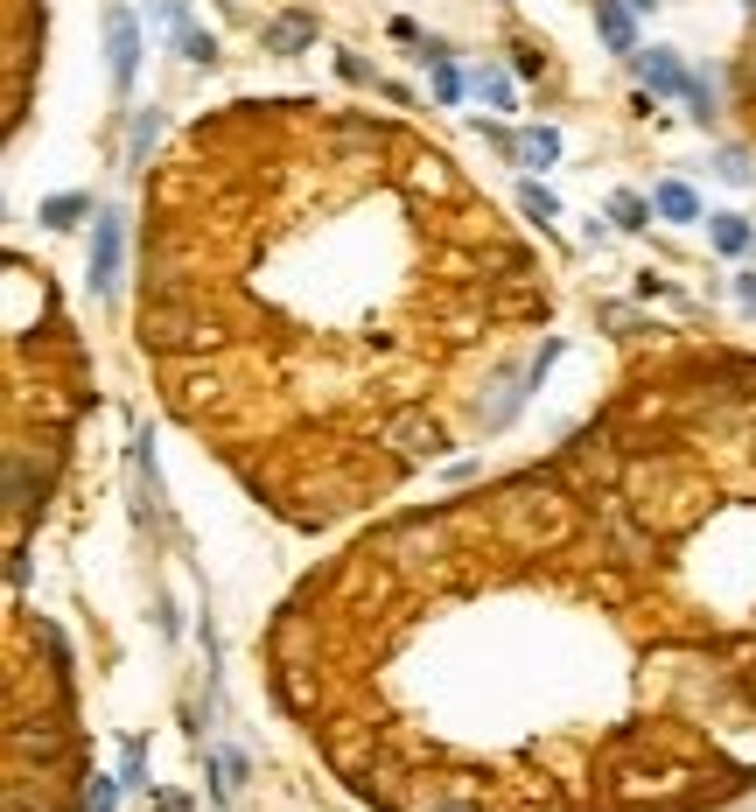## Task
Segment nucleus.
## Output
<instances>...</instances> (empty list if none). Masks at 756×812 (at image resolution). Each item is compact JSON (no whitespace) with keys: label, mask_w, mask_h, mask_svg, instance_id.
Segmentation results:
<instances>
[{"label":"nucleus","mask_w":756,"mask_h":812,"mask_svg":"<svg viewBox=\"0 0 756 812\" xmlns=\"http://www.w3.org/2000/svg\"><path fill=\"white\" fill-rule=\"evenodd\" d=\"M120 259H126V218L99 211V218H91V294L120 288Z\"/></svg>","instance_id":"1"},{"label":"nucleus","mask_w":756,"mask_h":812,"mask_svg":"<svg viewBox=\"0 0 756 812\" xmlns=\"http://www.w3.org/2000/svg\"><path fill=\"white\" fill-rule=\"evenodd\" d=\"M105 49H112V91H134V70H141V22L126 0L105 8Z\"/></svg>","instance_id":"2"},{"label":"nucleus","mask_w":756,"mask_h":812,"mask_svg":"<svg viewBox=\"0 0 756 812\" xmlns=\"http://www.w3.org/2000/svg\"><path fill=\"white\" fill-rule=\"evenodd\" d=\"M141 336H147V344H155V351H182V344H218V323H211V315H176V309H147L141 315Z\"/></svg>","instance_id":"3"},{"label":"nucleus","mask_w":756,"mask_h":812,"mask_svg":"<svg viewBox=\"0 0 756 812\" xmlns=\"http://www.w3.org/2000/svg\"><path fill=\"white\" fill-rule=\"evenodd\" d=\"M386 442L400 448V456H442L448 448V427L434 421V413L421 407H407V413H392V427H386Z\"/></svg>","instance_id":"4"},{"label":"nucleus","mask_w":756,"mask_h":812,"mask_svg":"<svg viewBox=\"0 0 756 812\" xmlns=\"http://www.w3.org/2000/svg\"><path fill=\"white\" fill-rule=\"evenodd\" d=\"M631 64H637V78H645V91H658V99H687L693 91V70L679 64L672 49H637Z\"/></svg>","instance_id":"5"},{"label":"nucleus","mask_w":756,"mask_h":812,"mask_svg":"<svg viewBox=\"0 0 756 812\" xmlns=\"http://www.w3.org/2000/svg\"><path fill=\"white\" fill-rule=\"evenodd\" d=\"M301 43H315V14H288V22L267 29V49H274V56H288V49H301Z\"/></svg>","instance_id":"6"},{"label":"nucleus","mask_w":756,"mask_h":812,"mask_svg":"<svg viewBox=\"0 0 756 812\" xmlns=\"http://www.w3.org/2000/svg\"><path fill=\"white\" fill-rule=\"evenodd\" d=\"M596 29H602V43H610V49H623V56L637 49V35H631V14H623L616 0H602V8H596Z\"/></svg>","instance_id":"7"},{"label":"nucleus","mask_w":756,"mask_h":812,"mask_svg":"<svg viewBox=\"0 0 756 812\" xmlns=\"http://www.w3.org/2000/svg\"><path fill=\"white\" fill-rule=\"evenodd\" d=\"M658 218H672V224H693V218H701V203H693V190H687V182H658Z\"/></svg>","instance_id":"8"},{"label":"nucleus","mask_w":756,"mask_h":812,"mask_svg":"<svg viewBox=\"0 0 756 812\" xmlns=\"http://www.w3.org/2000/svg\"><path fill=\"white\" fill-rule=\"evenodd\" d=\"M708 224H714V253H729V259L749 253V224L743 218H708Z\"/></svg>","instance_id":"9"},{"label":"nucleus","mask_w":756,"mask_h":812,"mask_svg":"<svg viewBox=\"0 0 756 812\" xmlns=\"http://www.w3.org/2000/svg\"><path fill=\"white\" fill-rule=\"evenodd\" d=\"M85 211H91V197H49L43 203V224H49V232H70Z\"/></svg>","instance_id":"10"},{"label":"nucleus","mask_w":756,"mask_h":812,"mask_svg":"<svg viewBox=\"0 0 756 812\" xmlns=\"http://www.w3.org/2000/svg\"><path fill=\"white\" fill-rule=\"evenodd\" d=\"M519 155H525V162H533V168H546V162H554V155H560V134H554V126H533V134H525V141H519Z\"/></svg>","instance_id":"11"},{"label":"nucleus","mask_w":756,"mask_h":812,"mask_svg":"<svg viewBox=\"0 0 756 812\" xmlns=\"http://www.w3.org/2000/svg\"><path fill=\"white\" fill-rule=\"evenodd\" d=\"M658 211V203H645V197H631V190H623V197H610V218L623 224V232H637V224H645Z\"/></svg>","instance_id":"12"},{"label":"nucleus","mask_w":756,"mask_h":812,"mask_svg":"<svg viewBox=\"0 0 756 812\" xmlns=\"http://www.w3.org/2000/svg\"><path fill=\"white\" fill-rule=\"evenodd\" d=\"M176 49L189 56V64H211V56H218V35H211V29H182Z\"/></svg>","instance_id":"13"},{"label":"nucleus","mask_w":756,"mask_h":812,"mask_svg":"<svg viewBox=\"0 0 756 812\" xmlns=\"http://www.w3.org/2000/svg\"><path fill=\"white\" fill-rule=\"evenodd\" d=\"M162 134V112L155 105H147V112H134V141H126V155H134V162H147V141H155Z\"/></svg>","instance_id":"14"},{"label":"nucleus","mask_w":756,"mask_h":812,"mask_svg":"<svg viewBox=\"0 0 756 812\" xmlns=\"http://www.w3.org/2000/svg\"><path fill=\"white\" fill-rule=\"evenodd\" d=\"M519 203H525V218H540V224H554V218H560L554 190H540V182H525V190H519Z\"/></svg>","instance_id":"15"},{"label":"nucleus","mask_w":756,"mask_h":812,"mask_svg":"<svg viewBox=\"0 0 756 812\" xmlns=\"http://www.w3.org/2000/svg\"><path fill=\"white\" fill-rule=\"evenodd\" d=\"M218 799H238V785H245V757H238V749H218Z\"/></svg>","instance_id":"16"},{"label":"nucleus","mask_w":756,"mask_h":812,"mask_svg":"<svg viewBox=\"0 0 756 812\" xmlns=\"http://www.w3.org/2000/svg\"><path fill=\"white\" fill-rule=\"evenodd\" d=\"M477 91H483L498 112H512V78H504V70H477Z\"/></svg>","instance_id":"17"},{"label":"nucleus","mask_w":756,"mask_h":812,"mask_svg":"<svg viewBox=\"0 0 756 812\" xmlns=\"http://www.w3.org/2000/svg\"><path fill=\"white\" fill-rule=\"evenodd\" d=\"M434 99H442V105H456V99H463V70H456V64H442V56H434Z\"/></svg>","instance_id":"18"},{"label":"nucleus","mask_w":756,"mask_h":812,"mask_svg":"<svg viewBox=\"0 0 756 812\" xmlns=\"http://www.w3.org/2000/svg\"><path fill=\"white\" fill-rule=\"evenodd\" d=\"M112 799H120V785H112V778H91V791H85V812H112Z\"/></svg>","instance_id":"19"},{"label":"nucleus","mask_w":756,"mask_h":812,"mask_svg":"<svg viewBox=\"0 0 756 812\" xmlns=\"http://www.w3.org/2000/svg\"><path fill=\"white\" fill-rule=\"evenodd\" d=\"M722 182H735V190H743V182H749V168H743V155H722Z\"/></svg>","instance_id":"20"},{"label":"nucleus","mask_w":756,"mask_h":812,"mask_svg":"<svg viewBox=\"0 0 756 812\" xmlns=\"http://www.w3.org/2000/svg\"><path fill=\"white\" fill-rule=\"evenodd\" d=\"M735 301H743V309H756V274H735Z\"/></svg>","instance_id":"21"},{"label":"nucleus","mask_w":756,"mask_h":812,"mask_svg":"<svg viewBox=\"0 0 756 812\" xmlns=\"http://www.w3.org/2000/svg\"><path fill=\"white\" fill-rule=\"evenodd\" d=\"M623 8H631V14H652V8H658V0H623Z\"/></svg>","instance_id":"22"}]
</instances>
